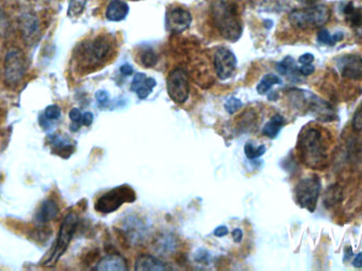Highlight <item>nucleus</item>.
I'll return each mask as SVG.
<instances>
[{
  "instance_id": "26",
  "label": "nucleus",
  "mask_w": 362,
  "mask_h": 271,
  "mask_svg": "<svg viewBox=\"0 0 362 271\" xmlns=\"http://www.w3.org/2000/svg\"><path fill=\"white\" fill-rule=\"evenodd\" d=\"M51 144L53 146V150L57 154L61 152H71V146L66 141L64 138L60 137V136H54L51 138Z\"/></svg>"
},
{
  "instance_id": "30",
  "label": "nucleus",
  "mask_w": 362,
  "mask_h": 271,
  "mask_svg": "<svg viewBox=\"0 0 362 271\" xmlns=\"http://www.w3.org/2000/svg\"><path fill=\"white\" fill-rule=\"evenodd\" d=\"M242 105H243V104H242L241 100L232 96V98H229L227 102H226L225 108L229 114H234V112H237V110L242 107Z\"/></svg>"
},
{
  "instance_id": "22",
  "label": "nucleus",
  "mask_w": 362,
  "mask_h": 271,
  "mask_svg": "<svg viewBox=\"0 0 362 271\" xmlns=\"http://www.w3.org/2000/svg\"><path fill=\"white\" fill-rule=\"evenodd\" d=\"M176 247V240L171 236H162L157 240L156 248L159 250L161 254L173 251Z\"/></svg>"
},
{
  "instance_id": "25",
  "label": "nucleus",
  "mask_w": 362,
  "mask_h": 271,
  "mask_svg": "<svg viewBox=\"0 0 362 271\" xmlns=\"http://www.w3.org/2000/svg\"><path fill=\"white\" fill-rule=\"evenodd\" d=\"M266 152V148L264 146H260L259 148H255L251 142H247L245 146L246 157L248 159H257L261 157Z\"/></svg>"
},
{
  "instance_id": "11",
  "label": "nucleus",
  "mask_w": 362,
  "mask_h": 271,
  "mask_svg": "<svg viewBox=\"0 0 362 271\" xmlns=\"http://www.w3.org/2000/svg\"><path fill=\"white\" fill-rule=\"evenodd\" d=\"M192 24V15L188 10L181 7L168 8L165 13V27L171 33L180 34L189 29Z\"/></svg>"
},
{
  "instance_id": "32",
  "label": "nucleus",
  "mask_w": 362,
  "mask_h": 271,
  "mask_svg": "<svg viewBox=\"0 0 362 271\" xmlns=\"http://www.w3.org/2000/svg\"><path fill=\"white\" fill-rule=\"evenodd\" d=\"M96 99H97L98 104H99L101 107H105L109 103V94L105 90H99L96 94Z\"/></svg>"
},
{
  "instance_id": "17",
  "label": "nucleus",
  "mask_w": 362,
  "mask_h": 271,
  "mask_svg": "<svg viewBox=\"0 0 362 271\" xmlns=\"http://www.w3.org/2000/svg\"><path fill=\"white\" fill-rule=\"evenodd\" d=\"M129 7L122 0H111L106 9V18L111 21H121L129 15Z\"/></svg>"
},
{
  "instance_id": "4",
  "label": "nucleus",
  "mask_w": 362,
  "mask_h": 271,
  "mask_svg": "<svg viewBox=\"0 0 362 271\" xmlns=\"http://www.w3.org/2000/svg\"><path fill=\"white\" fill-rule=\"evenodd\" d=\"M331 12L325 6H314L305 9L293 10L289 14V23L301 30L315 29L329 21Z\"/></svg>"
},
{
  "instance_id": "7",
  "label": "nucleus",
  "mask_w": 362,
  "mask_h": 271,
  "mask_svg": "<svg viewBox=\"0 0 362 271\" xmlns=\"http://www.w3.org/2000/svg\"><path fill=\"white\" fill-rule=\"evenodd\" d=\"M320 192L321 180L318 176L303 178L296 186V200L302 208L314 212L319 200Z\"/></svg>"
},
{
  "instance_id": "36",
  "label": "nucleus",
  "mask_w": 362,
  "mask_h": 271,
  "mask_svg": "<svg viewBox=\"0 0 362 271\" xmlns=\"http://www.w3.org/2000/svg\"><path fill=\"white\" fill-rule=\"evenodd\" d=\"M93 122V114L91 112H87L83 114L82 117V125L90 126Z\"/></svg>"
},
{
  "instance_id": "1",
  "label": "nucleus",
  "mask_w": 362,
  "mask_h": 271,
  "mask_svg": "<svg viewBox=\"0 0 362 271\" xmlns=\"http://www.w3.org/2000/svg\"><path fill=\"white\" fill-rule=\"evenodd\" d=\"M298 150L302 162L314 170L325 168L329 159V144L323 132L317 126H306L298 139Z\"/></svg>"
},
{
  "instance_id": "37",
  "label": "nucleus",
  "mask_w": 362,
  "mask_h": 271,
  "mask_svg": "<svg viewBox=\"0 0 362 271\" xmlns=\"http://www.w3.org/2000/svg\"><path fill=\"white\" fill-rule=\"evenodd\" d=\"M228 230L227 227L226 226H219L214 230V236H217V238H223V236H227Z\"/></svg>"
},
{
  "instance_id": "6",
  "label": "nucleus",
  "mask_w": 362,
  "mask_h": 271,
  "mask_svg": "<svg viewBox=\"0 0 362 271\" xmlns=\"http://www.w3.org/2000/svg\"><path fill=\"white\" fill-rule=\"evenodd\" d=\"M135 200L136 193L131 186H118L102 195L96 202L95 209L98 212L108 214L117 211L125 202H133Z\"/></svg>"
},
{
  "instance_id": "15",
  "label": "nucleus",
  "mask_w": 362,
  "mask_h": 271,
  "mask_svg": "<svg viewBox=\"0 0 362 271\" xmlns=\"http://www.w3.org/2000/svg\"><path fill=\"white\" fill-rule=\"evenodd\" d=\"M96 269L99 271H126L129 270V266L123 256L108 254L100 261Z\"/></svg>"
},
{
  "instance_id": "8",
  "label": "nucleus",
  "mask_w": 362,
  "mask_h": 271,
  "mask_svg": "<svg viewBox=\"0 0 362 271\" xmlns=\"http://www.w3.org/2000/svg\"><path fill=\"white\" fill-rule=\"evenodd\" d=\"M168 94L176 104H185L189 99V76L183 68H175L168 76Z\"/></svg>"
},
{
  "instance_id": "39",
  "label": "nucleus",
  "mask_w": 362,
  "mask_h": 271,
  "mask_svg": "<svg viewBox=\"0 0 362 271\" xmlns=\"http://www.w3.org/2000/svg\"><path fill=\"white\" fill-rule=\"evenodd\" d=\"M52 122L53 121H50V120L47 119L44 114L43 116H41V118H39V124H41V126L44 130H50L52 126Z\"/></svg>"
},
{
  "instance_id": "31",
  "label": "nucleus",
  "mask_w": 362,
  "mask_h": 271,
  "mask_svg": "<svg viewBox=\"0 0 362 271\" xmlns=\"http://www.w3.org/2000/svg\"><path fill=\"white\" fill-rule=\"evenodd\" d=\"M352 125H353V128L356 132L362 130V102L361 104L358 106L357 110H356L355 114H354Z\"/></svg>"
},
{
  "instance_id": "38",
  "label": "nucleus",
  "mask_w": 362,
  "mask_h": 271,
  "mask_svg": "<svg viewBox=\"0 0 362 271\" xmlns=\"http://www.w3.org/2000/svg\"><path fill=\"white\" fill-rule=\"evenodd\" d=\"M232 238L235 243H241L242 238H243V231L241 229L237 228L232 231Z\"/></svg>"
},
{
  "instance_id": "14",
  "label": "nucleus",
  "mask_w": 362,
  "mask_h": 271,
  "mask_svg": "<svg viewBox=\"0 0 362 271\" xmlns=\"http://www.w3.org/2000/svg\"><path fill=\"white\" fill-rule=\"evenodd\" d=\"M156 85H157V82L153 78H147L144 73H137L134 76L131 90L137 94L139 99L143 100L150 96Z\"/></svg>"
},
{
  "instance_id": "13",
  "label": "nucleus",
  "mask_w": 362,
  "mask_h": 271,
  "mask_svg": "<svg viewBox=\"0 0 362 271\" xmlns=\"http://www.w3.org/2000/svg\"><path fill=\"white\" fill-rule=\"evenodd\" d=\"M19 29H21L24 40L29 45H33L39 41V35H41V28H39V18L35 14L27 12V13L21 15V17H19Z\"/></svg>"
},
{
  "instance_id": "42",
  "label": "nucleus",
  "mask_w": 362,
  "mask_h": 271,
  "mask_svg": "<svg viewBox=\"0 0 362 271\" xmlns=\"http://www.w3.org/2000/svg\"><path fill=\"white\" fill-rule=\"evenodd\" d=\"M299 1L306 3V5H311V3H316L317 0H299Z\"/></svg>"
},
{
  "instance_id": "5",
  "label": "nucleus",
  "mask_w": 362,
  "mask_h": 271,
  "mask_svg": "<svg viewBox=\"0 0 362 271\" xmlns=\"http://www.w3.org/2000/svg\"><path fill=\"white\" fill-rule=\"evenodd\" d=\"M78 222H79V218H78L77 214H75V213H69V214L66 216L63 224H62L61 229H60L57 243L54 244L51 256L45 261L44 265H46V266H52V265L55 264V263L60 260V258L65 254V251L67 250L72 238L75 236Z\"/></svg>"
},
{
  "instance_id": "3",
  "label": "nucleus",
  "mask_w": 362,
  "mask_h": 271,
  "mask_svg": "<svg viewBox=\"0 0 362 271\" xmlns=\"http://www.w3.org/2000/svg\"><path fill=\"white\" fill-rule=\"evenodd\" d=\"M214 25L221 35L228 41H239L243 33L241 17L237 7L226 0H217L212 7Z\"/></svg>"
},
{
  "instance_id": "40",
  "label": "nucleus",
  "mask_w": 362,
  "mask_h": 271,
  "mask_svg": "<svg viewBox=\"0 0 362 271\" xmlns=\"http://www.w3.org/2000/svg\"><path fill=\"white\" fill-rule=\"evenodd\" d=\"M120 71H121V73L124 74V76H132V74L134 73V68L132 67L131 65H129V64H125V65L120 67Z\"/></svg>"
},
{
  "instance_id": "16",
  "label": "nucleus",
  "mask_w": 362,
  "mask_h": 271,
  "mask_svg": "<svg viewBox=\"0 0 362 271\" xmlns=\"http://www.w3.org/2000/svg\"><path fill=\"white\" fill-rule=\"evenodd\" d=\"M169 269H171V267L168 266L165 262L150 254H142L136 261L135 270L137 271H163Z\"/></svg>"
},
{
  "instance_id": "24",
  "label": "nucleus",
  "mask_w": 362,
  "mask_h": 271,
  "mask_svg": "<svg viewBox=\"0 0 362 271\" xmlns=\"http://www.w3.org/2000/svg\"><path fill=\"white\" fill-rule=\"evenodd\" d=\"M87 0H69L68 16L71 18L79 17L85 9Z\"/></svg>"
},
{
  "instance_id": "19",
  "label": "nucleus",
  "mask_w": 362,
  "mask_h": 271,
  "mask_svg": "<svg viewBox=\"0 0 362 271\" xmlns=\"http://www.w3.org/2000/svg\"><path fill=\"white\" fill-rule=\"evenodd\" d=\"M285 124L283 116L281 114H275L270 121L265 124L263 128V134L270 139H275L279 132H281L282 128Z\"/></svg>"
},
{
  "instance_id": "9",
  "label": "nucleus",
  "mask_w": 362,
  "mask_h": 271,
  "mask_svg": "<svg viewBox=\"0 0 362 271\" xmlns=\"http://www.w3.org/2000/svg\"><path fill=\"white\" fill-rule=\"evenodd\" d=\"M27 69L26 56L18 48L9 50L5 60V78L10 85H16L23 80Z\"/></svg>"
},
{
  "instance_id": "20",
  "label": "nucleus",
  "mask_w": 362,
  "mask_h": 271,
  "mask_svg": "<svg viewBox=\"0 0 362 271\" xmlns=\"http://www.w3.org/2000/svg\"><path fill=\"white\" fill-rule=\"evenodd\" d=\"M277 70L282 76H297V74L300 73L297 63H296L295 60L291 58V56H287L283 61L278 63Z\"/></svg>"
},
{
  "instance_id": "41",
  "label": "nucleus",
  "mask_w": 362,
  "mask_h": 271,
  "mask_svg": "<svg viewBox=\"0 0 362 271\" xmlns=\"http://www.w3.org/2000/svg\"><path fill=\"white\" fill-rule=\"evenodd\" d=\"M353 266L355 268H362V252H359L354 259Z\"/></svg>"
},
{
  "instance_id": "21",
  "label": "nucleus",
  "mask_w": 362,
  "mask_h": 271,
  "mask_svg": "<svg viewBox=\"0 0 362 271\" xmlns=\"http://www.w3.org/2000/svg\"><path fill=\"white\" fill-rule=\"evenodd\" d=\"M277 84H282V80L280 76H275V74L269 73L264 76L263 79L261 80L257 86V91L260 94H266L269 91L273 85Z\"/></svg>"
},
{
  "instance_id": "28",
  "label": "nucleus",
  "mask_w": 362,
  "mask_h": 271,
  "mask_svg": "<svg viewBox=\"0 0 362 271\" xmlns=\"http://www.w3.org/2000/svg\"><path fill=\"white\" fill-rule=\"evenodd\" d=\"M317 41L320 44H323V45H336L335 42H334L333 35H331L329 30L321 29L317 34Z\"/></svg>"
},
{
  "instance_id": "27",
  "label": "nucleus",
  "mask_w": 362,
  "mask_h": 271,
  "mask_svg": "<svg viewBox=\"0 0 362 271\" xmlns=\"http://www.w3.org/2000/svg\"><path fill=\"white\" fill-rule=\"evenodd\" d=\"M82 117H83V114H81V112H80V110H78V108H72V110H70L69 118L72 121L70 130H71L72 132H78V130L81 128L80 126L82 125Z\"/></svg>"
},
{
  "instance_id": "33",
  "label": "nucleus",
  "mask_w": 362,
  "mask_h": 271,
  "mask_svg": "<svg viewBox=\"0 0 362 271\" xmlns=\"http://www.w3.org/2000/svg\"><path fill=\"white\" fill-rule=\"evenodd\" d=\"M210 260V254L208 251L201 250L198 251L195 256L196 262L201 263V264H208Z\"/></svg>"
},
{
  "instance_id": "34",
  "label": "nucleus",
  "mask_w": 362,
  "mask_h": 271,
  "mask_svg": "<svg viewBox=\"0 0 362 271\" xmlns=\"http://www.w3.org/2000/svg\"><path fill=\"white\" fill-rule=\"evenodd\" d=\"M300 74L304 76H311L315 72V67L311 64H307V65H302L299 68Z\"/></svg>"
},
{
  "instance_id": "12",
  "label": "nucleus",
  "mask_w": 362,
  "mask_h": 271,
  "mask_svg": "<svg viewBox=\"0 0 362 271\" xmlns=\"http://www.w3.org/2000/svg\"><path fill=\"white\" fill-rule=\"evenodd\" d=\"M338 71L345 79L360 80L362 79V58L356 54H345V55L338 58Z\"/></svg>"
},
{
  "instance_id": "29",
  "label": "nucleus",
  "mask_w": 362,
  "mask_h": 271,
  "mask_svg": "<svg viewBox=\"0 0 362 271\" xmlns=\"http://www.w3.org/2000/svg\"><path fill=\"white\" fill-rule=\"evenodd\" d=\"M44 116L47 119H49L50 121H57L61 117V108L57 105L48 106L45 110V112H44Z\"/></svg>"
},
{
  "instance_id": "10",
  "label": "nucleus",
  "mask_w": 362,
  "mask_h": 271,
  "mask_svg": "<svg viewBox=\"0 0 362 271\" xmlns=\"http://www.w3.org/2000/svg\"><path fill=\"white\" fill-rule=\"evenodd\" d=\"M237 56L234 55L231 50L226 47H219L214 53V67L216 74L221 80H227L231 78L237 69Z\"/></svg>"
},
{
  "instance_id": "23",
  "label": "nucleus",
  "mask_w": 362,
  "mask_h": 271,
  "mask_svg": "<svg viewBox=\"0 0 362 271\" xmlns=\"http://www.w3.org/2000/svg\"><path fill=\"white\" fill-rule=\"evenodd\" d=\"M139 59L140 63L147 68L154 67L158 63V55L152 49L143 50L140 53Z\"/></svg>"
},
{
  "instance_id": "2",
  "label": "nucleus",
  "mask_w": 362,
  "mask_h": 271,
  "mask_svg": "<svg viewBox=\"0 0 362 271\" xmlns=\"http://www.w3.org/2000/svg\"><path fill=\"white\" fill-rule=\"evenodd\" d=\"M113 54V37L100 35L79 46L75 51V61L81 69L95 70L103 66Z\"/></svg>"
},
{
  "instance_id": "18",
  "label": "nucleus",
  "mask_w": 362,
  "mask_h": 271,
  "mask_svg": "<svg viewBox=\"0 0 362 271\" xmlns=\"http://www.w3.org/2000/svg\"><path fill=\"white\" fill-rule=\"evenodd\" d=\"M57 214H59V207L57 202L52 200H45L36 214V220L39 222H48L57 218Z\"/></svg>"
},
{
  "instance_id": "35",
  "label": "nucleus",
  "mask_w": 362,
  "mask_h": 271,
  "mask_svg": "<svg viewBox=\"0 0 362 271\" xmlns=\"http://www.w3.org/2000/svg\"><path fill=\"white\" fill-rule=\"evenodd\" d=\"M315 60V56L311 53H305L303 55L300 56L299 63L302 65H307V64H311Z\"/></svg>"
}]
</instances>
